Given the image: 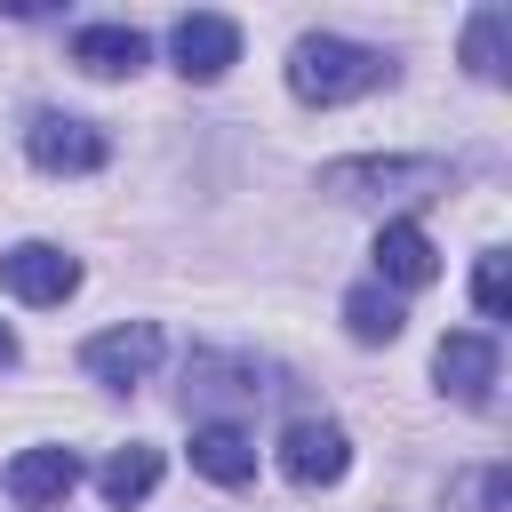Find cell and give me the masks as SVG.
<instances>
[{"mask_svg": "<svg viewBox=\"0 0 512 512\" xmlns=\"http://www.w3.org/2000/svg\"><path fill=\"white\" fill-rule=\"evenodd\" d=\"M392 80V56L384 48H368V40H344V32H304L296 48H288V88H296V104H352V96H368V88H384Z\"/></svg>", "mask_w": 512, "mask_h": 512, "instance_id": "1", "label": "cell"}, {"mask_svg": "<svg viewBox=\"0 0 512 512\" xmlns=\"http://www.w3.org/2000/svg\"><path fill=\"white\" fill-rule=\"evenodd\" d=\"M320 192H336V200H432V192H448V160H336V168H320Z\"/></svg>", "mask_w": 512, "mask_h": 512, "instance_id": "2", "label": "cell"}, {"mask_svg": "<svg viewBox=\"0 0 512 512\" xmlns=\"http://www.w3.org/2000/svg\"><path fill=\"white\" fill-rule=\"evenodd\" d=\"M24 152H32V168H48V176H96V168L112 160V136H104L96 120H80V112H32V120H24Z\"/></svg>", "mask_w": 512, "mask_h": 512, "instance_id": "3", "label": "cell"}, {"mask_svg": "<svg viewBox=\"0 0 512 512\" xmlns=\"http://www.w3.org/2000/svg\"><path fill=\"white\" fill-rule=\"evenodd\" d=\"M80 368H88L104 392H136V384L160 368V328H152V320H120V328L88 336V344H80Z\"/></svg>", "mask_w": 512, "mask_h": 512, "instance_id": "4", "label": "cell"}, {"mask_svg": "<svg viewBox=\"0 0 512 512\" xmlns=\"http://www.w3.org/2000/svg\"><path fill=\"white\" fill-rule=\"evenodd\" d=\"M344 464H352L344 424H328V416H296V424L280 432V472H288L296 488H336Z\"/></svg>", "mask_w": 512, "mask_h": 512, "instance_id": "5", "label": "cell"}, {"mask_svg": "<svg viewBox=\"0 0 512 512\" xmlns=\"http://www.w3.org/2000/svg\"><path fill=\"white\" fill-rule=\"evenodd\" d=\"M0 288L24 296V304H64L80 288V256H64L56 240H16L0 256Z\"/></svg>", "mask_w": 512, "mask_h": 512, "instance_id": "6", "label": "cell"}, {"mask_svg": "<svg viewBox=\"0 0 512 512\" xmlns=\"http://www.w3.org/2000/svg\"><path fill=\"white\" fill-rule=\"evenodd\" d=\"M432 376H440V392H448V400L488 408V392H496V336H488V328H456V336H440Z\"/></svg>", "mask_w": 512, "mask_h": 512, "instance_id": "7", "label": "cell"}, {"mask_svg": "<svg viewBox=\"0 0 512 512\" xmlns=\"http://www.w3.org/2000/svg\"><path fill=\"white\" fill-rule=\"evenodd\" d=\"M168 56H176L184 80H224V72L240 64V24H232V16H176Z\"/></svg>", "mask_w": 512, "mask_h": 512, "instance_id": "8", "label": "cell"}, {"mask_svg": "<svg viewBox=\"0 0 512 512\" xmlns=\"http://www.w3.org/2000/svg\"><path fill=\"white\" fill-rule=\"evenodd\" d=\"M376 280H384L392 296L432 288V280H440V248H432V232L408 224V216H392V224L376 232Z\"/></svg>", "mask_w": 512, "mask_h": 512, "instance_id": "9", "label": "cell"}, {"mask_svg": "<svg viewBox=\"0 0 512 512\" xmlns=\"http://www.w3.org/2000/svg\"><path fill=\"white\" fill-rule=\"evenodd\" d=\"M72 488H80V456H72V448H24V456L8 464V496H16L24 512L64 504Z\"/></svg>", "mask_w": 512, "mask_h": 512, "instance_id": "10", "label": "cell"}, {"mask_svg": "<svg viewBox=\"0 0 512 512\" xmlns=\"http://www.w3.org/2000/svg\"><path fill=\"white\" fill-rule=\"evenodd\" d=\"M192 472H208L216 488H248L256 480V440L240 424H192Z\"/></svg>", "mask_w": 512, "mask_h": 512, "instance_id": "11", "label": "cell"}, {"mask_svg": "<svg viewBox=\"0 0 512 512\" xmlns=\"http://www.w3.org/2000/svg\"><path fill=\"white\" fill-rule=\"evenodd\" d=\"M72 64L96 72V80H128L144 64V32L136 24H80L72 32Z\"/></svg>", "mask_w": 512, "mask_h": 512, "instance_id": "12", "label": "cell"}, {"mask_svg": "<svg viewBox=\"0 0 512 512\" xmlns=\"http://www.w3.org/2000/svg\"><path fill=\"white\" fill-rule=\"evenodd\" d=\"M464 64H472V80L512 72V8H472L464 16Z\"/></svg>", "mask_w": 512, "mask_h": 512, "instance_id": "13", "label": "cell"}, {"mask_svg": "<svg viewBox=\"0 0 512 512\" xmlns=\"http://www.w3.org/2000/svg\"><path fill=\"white\" fill-rule=\"evenodd\" d=\"M344 328H352V344H392V336L408 328V304H400L384 280H360V288L344 296Z\"/></svg>", "mask_w": 512, "mask_h": 512, "instance_id": "14", "label": "cell"}, {"mask_svg": "<svg viewBox=\"0 0 512 512\" xmlns=\"http://www.w3.org/2000/svg\"><path fill=\"white\" fill-rule=\"evenodd\" d=\"M96 488H104V504H144V496L160 488V448H152V440L112 448V456H104V472H96Z\"/></svg>", "mask_w": 512, "mask_h": 512, "instance_id": "15", "label": "cell"}, {"mask_svg": "<svg viewBox=\"0 0 512 512\" xmlns=\"http://www.w3.org/2000/svg\"><path fill=\"white\" fill-rule=\"evenodd\" d=\"M472 304H480V320H504V248L480 256V272H472Z\"/></svg>", "mask_w": 512, "mask_h": 512, "instance_id": "16", "label": "cell"}, {"mask_svg": "<svg viewBox=\"0 0 512 512\" xmlns=\"http://www.w3.org/2000/svg\"><path fill=\"white\" fill-rule=\"evenodd\" d=\"M8 360H16V336H8V328H0V368H8Z\"/></svg>", "mask_w": 512, "mask_h": 512, "instance_id": "17", "label": "cell"}]
</instances>
